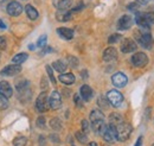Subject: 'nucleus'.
<instances>
[{"instance_id": "39448f33", "label": "nucleus", "mask_w": 154, "mask_h": 146, "mask_svg": "<svg viewBox=\"0 0 154 146\" xmlns=\"http://www.w3.org/2000/svg\"><path fill=\"white\" fill-rule=\"evenodd\" d=\"M135 21H136V24H137L140 27H142L143 30L149 29V27H151V25L153 24V23H152V20L148 18V16H147V13H146V12H143V13H141V12H136Z\"/></svg>"}, {"instance_id": "c85d7f7f", "label": "nucleus", "mask_w": 154, "mask_h": 146, "mask_svg": "<svg viewBox=\"0 0 154 146\" xmlns=\"http://www.w3.org/2000/svg\"><path fill=\"white\" fill-rule=\"evenodd\" d=\"M97 103H98V106L101 107V108H108V105H109V101H108V99H106V97H103V96H100L98 97V100H97Z\"/></svg>"}, {"instance_id": "b1692460", "label": "nucleus", "mask_w": 154, "mask_h": 146, "mask_svg": "<svg viewBox=\"0 0 154 146\" xmlns=\"http://www.w3.org/2000/svg\"><path fill=\"white\" fill-rule=\"evenodd\" d=\"M56 18L58 20H60V21H66V20H69L71 18V12H69V11H59L58 10V12L56 13Z\"/></svg>"}, {"instance_id": "20e7f679", "label": "nucleus", "mask_w": 154, "mask_h": 146, "mask_svg": "<svg viewBox=\"0 0 154 146\" xmlns=\"http://www.w3.org/2000/svg\"><path fill=\"white\" fill-rule=\"evenodd\" d=\"M101 135L103 137V139L107 141V143H114L117 140V135H116V128L113 125H106V127L103 129V132L101 133Z\"/></svg>"}, {"instance_id": "de8ad7c7", "label": "nucleus", "mask_w": 154, "mask_h": 146, "mask_svg": "<svg viewBox=\"0 0 154 146\" xmlns=\"http://www.w3.org/2000/svg\"><path fill=\"white\" fill-rule=\"evenodd\" d=\"M2 1H4V0H0V2H2Z\"/></svg>"}, {"instance_id": "5701e85b", "label": "nucleus", "mask_w": 154, "mask_h": 146, "mask_svg": "<svg viewBox=\"0 0 154 146\" xmlns=\"http://www.w3.org/2000/svg\"><path fill=\"white\" fill-rule=\"evenodd\" d=\"M52 68H54L56 71H58V73L63 74L66 70V64H65L63 61L58 59V61H55V62L52 63Z\"/></svg>"}, {"instance_id": "79ce46f5", "label": "nucleus", "mask_w": 154, "mask_h": 146, "mask_svg": "<svg viewBox=\"0 0 154 146\" xmlns=\"http://www.w3.org/2000/svg\"><path fill=\"white\" fill-rule=\"evenodd\" d=\"M139 4H148L151 0H136Z\"/></svg>"}, {"instance_id": "0eeeda50", "label": "nucleus", "mask_w": 154, "mask_h": 146, "mask_svg": "<svg viewBox=\"0 0 154 146\" xmlns=\"http://www.w3.org/2000/svg\"><path fill=\"white\" fill-rule=\"evenodd\" d=\"M131 61H132V63H133L134 67H136V68H142V67H145L148 63V57H147L146 54H143V52H136V54H134V55L132 56Z\"/></svg>"}, {"instance_id": "1a4fd4ad", "label": "nucleus", "mask_w": 154, "mask_h": 146, "mask_svg": "<svg viewBox=\"0 0 154 146\" xmlns=\"http://www.w3.org/2000/svg\"><path fill=\"white\" fill-rule=\"evenodd\" d=\"M136 48H137L136 43H135L134 40L129 39V38L123 39V42L121 43V51H122L123 54H129V52H133V51H135V50H136Z\"/></svg>"}, {"instance_id": "72a5a7b5", "label": "nucleus", "mask_w": 154, "mask_h": 146, "mask_svg": "<svg viewBox=\"0 0 154 146\" xmlns=\"http://www.w3.org/2000/svg\"><path fill=\"white\" fill-rule=\"evenodd\" d=\"M46 71L49 74V77H50L51 82H52L54 84H56V78H55V76H54V71H52V69H51L50 65H46Z\"/></svg>"}, {"instance_id": "f03ea898", "label": "nucleus", "mask_w": 154, "mask_h": 146, "mask_svg": "<svg viewBox=\"0 0 154 146\" xmlns=\"http://www.w3.org/2000/svg\"><path fill=\"white\" fill-rule=\"evenodd\" d=\"M116 128V135H117V140L120 141H126L132 133V126L128 122H121L120 125L115 126Z\"/></svg>"}, {"instance_id": "7ed1b4c3", "label": "nucleus", "mask_w": 154, "mask_h": 146, "mask_svg": "<svg viewBox=\"0 0 154 146\" xmlns=\"http://www.w3.org/2000/svg\"><path fill=\"white\" fill-rule=\"evenodd\" d=\"M50 105H49V96L46 94V91H43L39 94V96L36 100V108L38 112L43 113V112H46L49 110Z\"/></svg>"}, {"instance_id": "4be33fe9", "label": "nucleus", "mask_w": 154, "mask_h": 146, "mask_svg": "<svg viewBox=\"0 0 154 146\" xmlns=\"http://www.w3.org/2000/svg\"><path fill=\"white\" fill-rule=\"evenodd\" d=\"M25 11H26L27 17L31 19V20H35V19L38 18V11H37L33 6H31V5H26Z\"/></svg>"}, {"instance_id": "2eb2a0df", "label": "nucleus", "mask_w": 154, "mask_h": 146, "mask_svg": "<svg viewBox=\"0 0 154 146\" xmlns=\"http://www.w3.org/2000/svg\"><path fill=\"white\" fill-rule=\"evenodd\" d=\"M0 94L4 95L5 97H11L12 96V87L8 82L6 81H1L0 82Z\"/></svg>"}, {"instance_id": "412c9836", "label": "nucleus", "mask_w": 154, "mask_h": 146, "mask_svg": "<svg viewBox=\"0 0 154 146\" xmlns=\"http://www.w3.org/2000/svg\"><path fill=\"white\" fill-rule=\"evenodd\" d=\"M55 5L59 11H68V8L71 6V0H57Z\"/></svg>"}, {"instance_id": "c03bdc74", "label": "nucleus", "mask_w": 154, "mask_h": 146, "mask_svg": "<svg viewBox=\"0 0 154 146\" xmlns=\"http://www.w3.org/2000/svg\"><path fill=\"white\" fill-rule=\"evenodd\" d=\"M29 49H30V50H33V49H35V45H29Z\"/></svg>"}, {"instance_id": "a211bd4d", "label": "nucleus", "mask_w": 154, "mask_h": 146, "mask_svg": "<svg viewBox=\"0 0 154 146\" xmlns=\"http://www.w3.org/2000/svg\"><path fill=\"white\" fill-rule=\"evenodd\" d=\"M90 121L91 125L93 124H97V122H103L104 121V115L100 110H94L90 113Z\"/></svg>"}, {"instance_id": "e433bc0d", "label": "nucleus", "mask_w": 154, "mask_h": 146, "mask_svg": "<svg viewBox=\"0 0 154 146\" xmlns=\"http://www.w3.org/2000/svg\"><path fill=\"white\" fill-rule=\"evenodd\" d=\"M74 100H75V102H76L77 107H82L83 106V100H82V97H79V95L78 94H76L75 96H74Z\"/></svg>"}, {"instance_id": "cd10ccee", "label": "nucleus", "mask_w": 154, "mask_h": 146, "mask_svg": "<svg viewBox=\"0 0 154 146\" xmlns=\"http://www.w3.org/2000/svg\"><path fill=\"white\" fill-rule=\"evenodd\" d=\"M26 138L25 137H23V135H19V137H17L14 140H13V145L14 146H25L26 144Z\"/></svg>"}, {"instance_id": "9b49d317", "label": "nucleus", "mask_w": 154, "mask_h": 146, "mask_svg": "<svg viewBox=\"0 0 154 146\" xmlns=\"http://www.w3.org/2000/svg\"><path fill=\"white\" fill-rule=\"evenodd\" d=\"M127 81H128L127 80V76L122 73H116L112 76V82H113V84L115 87H117V88L125 87L127 84Z\"/></svg>"}, {"instance_id": "dca6fc26", "label": "nucleus", "mask_w": 154, "mask_h": 146, "mask_svg": "<svg viewBox=\"0 0 154 146\" xmlns=\"http://www.w3.org/2000/svg\"><path fill=\"white\" fill-rule=\"evenodd\" d=\"M79 94H81L82 100H84V101H89V100L93 97V89H91L88 84H84V86L81 87Z\"/></svg>"}, {"instance_id": "a878e982", "label": "nucleus", "mask_w": 154, "mask_h": 146, "mask_svg": "<svg viewBox=\"0 0 154 146\" xmlns=\"http://www.w3.org/2000/svg\"><path fill=\"white\" fill-rule=\"evenodd\" d=\"M50 127L52 128V129H55V131H59V129L62 128V122H60V120H59L58 118H54V119L50 121Z\"/></svg>"}, {"instance_id": "bb28decb", "label": "nucleus", "mask_w": 154, "mask_h": 146, "mask_svg": "<svg viewBox=\"0 0 154 146\" xmlns=\"http://www.w3.org/2000/svg\"><path fill=\"white\" fill-rule=\"evenodd\" d=\"M76 139L81 144H87V143H88V137H87V134H85L84 132H77Z\"/></svg>"}, {"instance_id": "4468645a", "label": "nucleus", "mask_w": 154, "mask_h": 146, "mask_svg": "<svg viewBox=\"0 0 154 146\" xmlns=\"http://www.w3.org/2000/svg\"><path fill=\"white\" fill-rule=\"evenodd\" d=\"M117 58V51L115 48H107L103 52V59L106 62H113Z\"/></svg>"}, {"instance_id": "a19ab883", "label": "nucleus", "mask_w": 154, "mask_h": 146, "mask_svg": "<svg viewBox=\"0 0 154 146\" xmlns=\"http://www.w3.org/2000/svg\"><path fill=\"white\" fill-rule=\"evenodd\" d=\"M141 144H142V137H140V138L137 139V141L135 143L134 146H141Z\"/></svg>"}, {"instance_id": "c756f323", "label": "nucleus", "mask_w": 154, "mask_h": 146, "mask_svg": "<svg viewBox=\"0 0 154 146\" xmlns=\"http://www.w3.org/2000/svg\"><path fill=\"white\" fill-rule=\"evenodd\" d=\"M8 107V100L4 95L0 94V110H6Z\"/></svg>"}, {"instance_id": "473e14b6", "label": "nucleus", "mask_w": 154, "mask_h": 146, "mask_svg": "<svg viewBox=\"0 0 154 146\" xmlns=\"http://www.w3.org/2000/svg\"><path fill=\"white\" fill-rule=\"evenodd\" d=\"M120 39H121V35H119V33H114V35H112V36L108 38V43H109V44H113V43L119 42Z\"/></svg>"}, {"instance_id": "ddd939ff", "label": "nucleus", "mask_w": 154, "mask_h": 146, "mask_svg": "<svg viewBox=\"0 0 154 146\" xmlns=\"http://www.w3.org/2000/svg\"><path fill=\"white\" fill-rule=\"evenodd\" d=\"M21 71V67L18 64H11V65H7L2 69L1 75L2 76H14L17 74H19Z\"/></svg>"}, {"instance_id": "423d86ee", "label": "nucleus", "mask_w": 154, "mask_h": 146, "mask_svg": "<svg viewBox=\"0 0 154 146\" xmlns=\"http://www.w3.org/2000/svg\"><path fill=\"white\" fill-rule=\"evenodd\" d=\"M107 99L109 101V103H112L114 107L121 106V103L123 102V95L117 90H110L107 94Z\"/></svg>"}, {"instance_id": "4c0bfd02", "label": "nucleus", "mask_w": 154, "mask_h": 146, "mask_svg": "<svg viewBox=\"0 0 154 146\" xmlns=\"http://www.w3.org/2000/svg\"><path fill=\"white\" fill-rule=\"evenodd\" d=\"M147 13V16H148V18L152 20V23H154V6L152 7H149V10L146 12Z\"/></svg>"}, {"instance_id": "f8f14e48", "label": "nucleus", "mask_w": 154, "mask_h": 146, "mask_svg": "<svg viewBox=\"0 0 154 146\" xmlns=\"http://www.w3.org/2000/svg\"><path fill=\"white\" fill-rule=\"evenodd\" d=\"M132 24H133L132 17L128 16V14H125V16H122L121 18L119 19V21H117V29L119 30H128V29H131Z\"/></svg>"}, {"instance_id": "ea45409f", "label": "nucleus", "mask_w": 154, "mask_h": 146, "mask_svg": "<svg viewBox=\"0 0 154 146\" xmlns=\"http://www.w3.org/2000/svg\"><path fill=\"white\" fill-rule=\"evenodd\" d=\"M6 48V38L0 37V50H4Z\"/></svg>"}, {"instance_id": "37998d69", "label": "nucleus", "mask_w": 154, "mask_h": 146, "mask_svg": "<svg viewBox=\"0 0 154 146\" xmlns=\"http://www.w3.org/2000/svg\"><path fill=\"white\" fill-rule=\"evenodd\" d=\"M81 75H82V77H84V78H85V77H87V71L84 70V71H83V73L81 74Z\"/></svg>"}, {"instance_id": "49530a36", "label": "nucleus", "mask_w": 154, "mask_h": 146, "mask_svg": "<svg viewBox=\"0 0 154 146\" xmlns=\"http://www.w3.org/2000/svg\"><path fill=\"white\" fill-rule=\"evenodd\" d=\"M88 146H97V144H96V143H90Z\"/></svg>"}, {"instance_id": "6e6552de", "label": "nucleus", "mask_w": 154, "mask_h": 146, "mask_svg": "<svg viewBox=\"0 0 154 146\" xmlns=\"http://www.w3.org/2000/svg\"><path fill=\"white\" fill-rule=\"evenodd\" d=\"M49 105H50V108L52 110H59L60 106H62V97H60V94L58 91H52L50 97H49Z\"/></svg>"}, {"instance_id": "7c9ffc66", "label": "nucleus", "mask_w": 154, "mask_h": 146, "mask_svg": "<svg viewBox=\"0 0 154 146\" xmlns=\"http://www.w3.org/2000/svg\"><path fill=\"white\" fill-rule=\"evenodd\" d=\"M68 62H69V65L71 68H76L78 65V59L74 56H68Z\"/></svg>"}, {"instance_id": "58836bf2", "label": "nucleus", "mask_w": 154, "mask_h": 146, "mask_svg": "<svg viewBox=\"0 0 154 146\" xmlns=\"http://www.w3.org/2000/svg\"><path fill=\"white\" fill-rule=\"evenodd\" d=\"M137 8H139V4H137V2H132V4L128 6V10L134 11V12H136V11H137Z\"/></svg>"}, {"instance_id": "c9c22d12", "label": "nucleus", "mask_w": 154, "mask_h": 146, "mask_svg": "<svg viewBox=\"0 0 154 146\" xmlns=\"http://www.w3.org/2000/svg\"><path fill=\"white\" fill-rule=\"evenodd\" d=\"M36 124H37V126L39 128H45V118L44 116H39Z\"/></svg>"}, {"instance_id": "2f4dec72", "label": "nucleus", "mask_w": 154, "mask_h": 146, "mask_svg": "<svg viewBox=\"0 0 154 146\" xmlns=\"http://www.w3.org/2000/svg\"><path fill=\"white\" fill-rule=\"evenodd\" d=\"M46 39H48V36H46V35H42V36L38 38V42H37V46H39V48H43V46H45V44H46Z\"/></svg>"}, {"instance_id": "f257e3e1", "label": "nucleus", "mask_w": 154, "mask_h": 146, "mask_svg": "<svg viewBox=\"0 0 154 146\" xmlns=\"http://www.w3.org/2000/svg\"><path fill=\"white\" fill-rule=\"evenodd\" d=\"M135 38L137 40V43L145 48V49H149L153 45V37L151 35L149 31L147 30H142V31H136L135 32Z\"/></svg>"}, {"instance_id": "09e8293b", "label": "nucleus", "mask_w": 154, "mask_h": 146, "mask_svg": "<svg viewBox=\"0 0 154 146\" xmlns=\"http://www.w3.org/2000/svg\"><path fill=\"white\" fill-rule=\"evenodd\" d=\"M153 146H154V144H153Z\"/></svg>"}, {"instance_id": "a18cd8bd", "label": "nucleus", "mask_w": 154, "mask_h": 146, "mask_svg": "<svg viewBox=\"0 0 154 146\" xmlns=\"http://www.w3.org/2000/svg\"><path fill=\"white\" fill-rule=\"evenodd\" d=\"M0 27H4V29H5V24H2L1 20H0Z\"/></svg>"}, {"instance_id": "9d476101", "label": "nucleus", "mask_w": 154, "mask_h": 146, "mask_svg": "<svg viewBox=\"0 0 154 146\" xmlns=\"http://www.w3.org/2000/svg\"><path fill=\"white\" fill-rule=\"evenodd\" d=\"M23 12V6L20 5L18 1H11L7 5V13L12 17H18L20 13Z\"/></svg>"}, {"instance_id": "6ab92c4d", "label": "nucleus", "mask_w": 154, "mask_h": 146, "mask_svg": "<svg viewBox=\"0 0 154 146\" xmlns=\"http://www.w3.org/2000/svg\"><path fill=\"white\" fill-rule=\"evenodd\" d=\"M59 81L64 84H72V83H75V75L71 73L60 74L59 75Z\"/></svg>"}, {"instance_id": "aec40b11", "label": "nucleus", "mask_w": 154, "mask_h": 146, "mask_svg": "<svg viewBox=\"0 0 154 146\" xmlns=\"http://www.w3.org/2000/svg\"><path fill=\"white\" fill-rule=\"evenodd\" d=\"M109 122H110V125H113V126L120 125L121 122H123L122 115L119 114V113H112V114L109 115Z\"/></svg>"}, {"instance_id": "393cba45", "label": "nucleus", "mask_w": 154, "mask_h": 146, "mask_svg": "<svg viewBox=\"0 0 154 146\" xmlns=\"http://www.w3.org/2000/svg\"><path fill=\"white\" fill-rule=\"evenodd\" d=\"M27 58H29V55L25 54V52H23V54H18V55L14 56V57L12 58V62H13V64H18V65H20V64L24 63Z\"/></svg>"}, {"instance_id": "f3484780", "label": "nucleus", "mask_w": 154, "mask_h": 146, "mask_svg": "<svg viewBox=\"0 0 154 146\" xmlns=\"http://www.w3.org/2000/svg\"><path fill=\"white\" fill-rule=\"evenodd\" d=\"M57 33L60 38L66 39V40H70L74 37V31L71 29H68V27H58Z\"/></svg>"}, {"instance_id": "f704fd0d", "label": "nucleus", "mask_w": 154, "mask_h": 146, "mask_svg": "<svg viewBox=\"0 0 154 146\" xmlns=\"http://www.w3.org/2000/svg\"><path fill=\"white\" fill-rule=\"evenodd\" d=\"M89 131H90V125H89V122H88L87 120H83V121H82V132H84V133L87 134Z\"/></svg>"}]
</instances>
